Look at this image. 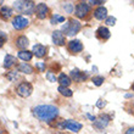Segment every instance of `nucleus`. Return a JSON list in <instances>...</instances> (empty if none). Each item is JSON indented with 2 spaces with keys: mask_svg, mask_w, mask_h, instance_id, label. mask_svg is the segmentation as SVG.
<instances>
[{
  "mask_svg": "<svg viewBox=\"0 0 134 134\" xmlns=\"http://www.w3.org/2000/svg\"><path fill=\"white\" fill-rule=\"evenodd\" d=\"M110 120H111V117H110L109 115H106V113L100 115V116L94 121V127L98 128V129H104V128L107 127Z\"/></svg>",
  "mask_w": 134,
  "mask_h": 134,
  "instance_id": "9",
  "label": "nucleus"
},
{
  "mask_svg": "<svg viewBox=\"0 0 134 134\" xmlns=\"http://www.w3.org/2000/svg\"><path fill=\"white\" fill-rule=\"evenodd\" d=\"M16 46H17L18 49H21V50H23V49H26L27 46H28V44H29V42H28V38L26 37V35H20L17 39H16Z\"/></svg>",
  "mask_w": 134,
  "mask_h": 134,
  "instance_id": "17",
  "label": "nucleus"
},
{
  "mask_svg": "<svg viewBox=\"0 0 134 134\" xmlns=\"http://www.w3.org/2000/svg\"><path fill=\"white\" fill-rule=\"evenodd\" d=\"M46 79H48L49 82H53V83H55V82L57 81L56 76H55V74H54L53 72H51V71H49V72L46 73Z\"/></svg>",
  "mask_w": 134,
  "mask_h": 134,
  "instance_id": "26",
  "label": "nucleus"
},
{
  "mask_svg": "<svg viewBox=\"0 0 134 134\" xmlns=\"http://www.w3.org/2000/svg\"><path fill=\"white\" fill-rule=\"evenodd\" d=\"M6 78H7V79H9L10 82L16 81V79H17V72H16V71H10V72H7Z\"/></svg>",
  "mask_w": 134,
  "mask_h": 134,
  "instance_id": "25",
  "label": "nucleus"
},
{
  "mask_svg": "<svg viewBox=\"0 0 134 134\" xmlns=\"http://www.w3.org/2000/svg\"><path fill=\"white\" fill-rule=\"evenodd\" d=\"M82 28V25L81 22L78 21V20H74V18H71L68 21L62 26V31H64L65 35L67 37H73L74 34H77Z\"/></svg>",
  "mask_w": 134,
  "mask_h": 134,
  "instance_id": "3",
  "label": "nucleus"
},
{
  "mask_svg": "<svg viewBox=\"0 0 134 134\" xmlns=\"http://www.w3.org/2000/svg\"><path fill=\"white\" fill-rule=\"evenodd\" d=\"M105 23L107 26H115V23H116V18L113 17V16H109V17L105 20Z\"/></svg>",
  "mask_w": 134,
  "mask_h": 134,
  "instance_id": "28",
  "label": "nucleus"
},
{
  "mask_svg": "<svg viewBox=\"0 0 134 134\" xmlns=\"http://www.w3.org/2000/svg\"><path fill=\"white\" fill-rule=\"evenodd\" d=\"M14 6L20 12H23L26 15H33L37 5H35L34 1H32V0H20V1H15Z\"/></svg>",
  "mask_w": 134,
  "mask_h": 134,
  "instance_id": "2",
  "label": "nucleus"
},
{
  "mask_svg": "<svg viewBox=\"0 0 134 134\" xmlns=\"http://www.w3.org/2000/svg\"><path fill=\"white\" fill-rule=\"evenodd\" d=\"M70 76H71V78H72L74 82H77V83H82V82H84L85 79L88 78V73H87V72H82V71H79L78 68H73V70L71 71Z\"/></svg>",
  "mask_w": 134,
  "mask_h": 134,
  "instance_id": "10",
  "label": "nucleus"
},
{
  "mask_svg": "<svg viewBox=\"0 0 134 134\" xmlns=\"http://www.w3.org/2000/svg\"><path fill=\"white\" fill-rule=\"evenodd\" d=\"M35 66L38 67L40 72H44V71H45V62H38Z\"/></svg>",
  "mask_w": 134,
  "mask_h": 134,
  "instance_id": "30",
  "label": "nucleus"
},
{
  "mask_svg": "<svg viewBox=\"0 0 134 134\" xmlns=\"http://www.w3.org/2000/svg\"><path fill=\"white\" fill-rule=\"evenodd\" d=\"M65 21V17H62V16H60V15H53V17H51V20H50V22H51V25H56V23H59V22H64Z\"/></svg>",
  "mask_w": 134,
  "mask_h": 134,
  "instance_id": "23",
  "label": "nucleus"
},
{
  "mask_svg": "<svg viewBox=\"0 0 134 134\" xmlns=\"http://www.w3.org/2000/svg\"><path fill=\"white\" fill-rule=\"evenodd\" d=\"M96 37L99 39H101V40H107L111 37V33H110V31L106 27L101 26V27H99L96 29Z\"/></svg>",
  "mask_w": 134,
  "mask_h": 134,
  "instance_id": "13",
  "label": "nucleus"
},
{
  "mask_svg": "<svg viewBox=\"0 0 134 134\" xmlns=\"http://www.w3.org/2000/svg\"><path fill=\"white\" fill-rule=\"evenodd\" d=\"M57 82L60 83V85L61 87H66V88H68L70 87V84H71V78L67 76V74H65V73H60L59 74V77H57Z\"/></svg>",
  "mask_w": 134,
  "mask_h": 134,
  "instance_id": "18",
  "label": "nucleus"
},
{
  "mask_svg": "<svg viewBox=\"0 0 134 134\" xmlns=\"http://www.w3.org/2000/svg\"><path fill=\"white\" fill-rule=\"evenodd\" d=\"M17 71L18 72H22V73H26V74H31L33 73V67L31 65H28L27 62H22L17 66Z\"/></svg>",
  "mask_w": 134,
  "mask_h": 134,
  "instance_id": "20",
  "label": "nucleus"
},
{
  "mask_svg": "<svg viewBox=\"0 0 134 134\" xmlns=\"http://www.w3.org/2000/svg\"><path fill=\"white\" fill-rule=\"evenodd\" d=\"M0 134H3V131H1V129H0Z\"/></svg>",
  "mask_w": 134,
  "mask_h": 134,
  "instance_id": "35",
  "label": "nucleus"
},
{
  "mask_svg": "<svg viewBox=\"0 0 134 134\" xmlns=\"http://www.w3.org/2000/svg\"><path fill=\"white\" fill-rule=\"evenodd\" d=\"M59 127L62 128V129H70L71 132H74V133H78V132L82 129V124L77 121H72V120H66L62 121Z\"/></svg>",
  "mask_w": 134,
  "mask_h": 134,
  "instance_id": "5",
  "label": "nucleus"
},
{
  "mask_svg": "<svg viewBox=\"0 0 134 134\" xmlns=\"http://www.w3.org/2000/svg\"><path fill=\"white\" fill-rule=\"evenodd\" d=\"M132 90L134 92V82H133V84H132Z\"/></svg>",
  "mask_w": 134,
  "mask_h": 134,
  "instance_id": "34",
  "label": "nucleus"
},
{
  "mask_svg": "<svg viewBox=\"0 0 134 134\" xmlns=\"http://www.w3.org/2000/svg\"><path fill=\"white\" fill-rule=\"evenodd\" d=\"M126 134H134V127L128 128L127 131H126Z\"/></svg>",
  "mask_w": 134,
  "mask_h": 134,
  "instance_id": "33",
  "label": "nucleus"
},
{
  "mask_svg": "<svg viewBox=\"0 0 134 134\" xmlns=\"http://www.w3.org/2000/svg\"><path fill=\"white\" fill-rule=\"evenodd\" d=\"M90 11V6L84 1H81L76 5V10H74V15L78 18H84Z\"/></svg>",
  "mask_w": 134,
  "mask_h": 134,
  "instance_id": "6",
  "label": "nucleus"
},
{
  "mask_svg": "<svg viewBox=\"0 0 134 134\" xmlns=\"http://www.w3.org/2000/svg\"><path fill=\"white\" fill-rule=\"evenodd\" d=\"M133 109H134V102H133ZM133 112H134V111H133Z\"/></svg>",
  "mask_w": 134,
  "mask_h": 134,
  "instance_id": "36",
  "label": "nucleus"
},
{
  "mask_svg": "<svg viewBox=\"0 0 134 134\" xmlns=\"http://www.w3.org/2000/svg\"><path fill=\"white\" fill-rule=\"evenodd\" d=\"M18 59H21L22 61H25V62H27V61H31L33 57V53L32 51H28V50H20L17 54Z\"/></svg>",
  "mask_w": 134,
  "mask_h": 134,
  "instance_id": "19",
  "label": "nucleus"
},
{
  "mask_svg": "<svg viewBox=\"0 0 134 134\" xmlns=\"http://www.w3.org/2000/svg\"><path fill=\"white\" fill-rule=\"evenodd\" d=\"M89 4H92V5H100V4H104V1L102 0H99V1L98 0H90Z\"/></svg>",
  "mask_w": 134,
  "mask_h": 134,
  "instance_id": "32",
  "label": "nucleus"
},
{
  "mask_svg": "<svg viewBox=\"0 0 134 134\" xmlns=\"http://www.w3.org/2000/svg\"><path fill=\"white\" fill-rule=\"evenodd\" d=\"M48 12H49V7L46 6V4L44 3H39L37 4L35 6V15L39 20H45V17L48 16Z\"/></svg>",
  "mask_w": 134,
  "mask_h": 134,
  "instance_id": "11",
  "label": "nucleus"
},
{
  "mask_svg": "<svg viewBox=\"0 0 134 134\" xmlns=\"http://www.w3.org/2000/svg\"><path fill=\"white\" fill-rule=\"evenodd\" d=\"M67 49L71 54H78L83 51V44L81 43V40L73 39V40H70L67 43Z\"/></svg>",
  "mask_w": 134,
  "mask_h": 134,
  "instance_id": "8",
  "label": "nucleus"
},
{
  "mask_svg": "<svg viewBox=\"0 0 134 134\" xmlns=\"http://www.w3.org/2000/svg\"><path fill=\"white\" fill-rule=\"evenodd\" d=\"M57 92L60 93L61 95H64V96H66V98H71V96L73 95V92L71 90V89H68V88H66V87H59L57 88Z\"/></svg>",
  "mask_w": 134,
  "mask_h": 134,
  "instance_id": "22",
  "label": "nucleus"
},
{
  "mask_svg": "<svg viewBox=\"0 0 134 134\" xmlns=\"http://www.w3.org/2000/svg\"><path fill=\"white\" fill-rule=\"evenodd\" d=\"M28 25H29L28 20H27L26 17H23V16H20V15L15 16L14 20H12V26H14V28L15 29H18V31L25 29Z\"/></svg>",
  "mask_w": 134,
  "mask_h": 134,
  "instance_id": "7",
  "label": "nucleus"
},
{
  "mask_svg": "<svg viewBox=\"0 0 134 134\" xmlns=\"http://www.w3.org/2000/svg\"><path fill=\"white\" fill-rule=\"evenodd\" d=\"M64 9H65V11H66L67 14H72V11H73V4L66 3L64 5Z\"/></svg>",
  "mask_w": 134,
  "mask_h": 134,
  "instance_id": "27",
  "label": "nucleus"
},
{
  "mask_svg": "<svg viewBox=\"0 0 134 134\" xmlns=\"http://www.w3.org/2000/svg\"><path fill=\"white\" fill-rule=\"evenodd\" d=\"M12 15H14V10L10 6H3L0 9V18H3L4 21L12 17Z\"/></svg>",
  "mask_w": 134,
  "mask_h": 134,
  "instance_id": "16",
  "label": "nucleus"
},
{
  "mask_svg": "<svg viewBox=\"0 0 134 134\" xmlns=\"http://www.w3.org/2000/svg\"><path fill=\"white\" fill-rule=\"evenodd\" d=\"M94 17L96 18V20H104V18H107V9H106L105 6H99L98 9H95V11H94Z\"/></svg>",
  "mask_w": 134,
  "mask_h": 134,
  "instance_id": "15",
  "label": "nucleus"
},
{
  "mask_svg": "<svg viewBox=\"0 0 134 134\" xmlns=\"http://www.w3.org/2000/svg\"><path fill=\"white\" fill-rule=\"evenodd\" d=\"M105 105H106V101H105V100L99 99V100H98V102H96V106H98L99 109H102V107H104Z\"/></svg>",
  "mask_w": 134,
  "mask_h": 134,
  "instance_id": "31",
  "label": "nucleus"
},
{
  "mask_svg": "<svg viewBox=\"0 0 134 134\" xmlns=\"http://www.w3.org/2000/svg\"><path fill=\"white\" fill-rule=\"evenodd\" d=\"M104 81H105V78L102 77V76H95V77H93V79H92V82L96 87H100V85L104 83Z\"/></svg>",
  "mask_w": 134,
  "mask_h": 134,
  "instance_id": "24",
  "label": "nucleus"
},
{
  "mask_svg": "<svg viewBox=\"0 0 134 134\" xmlns=\"http://www.w3.org/2000/svg\"><path fill=\"white\" fill-rule=\"evenodd\" d=\"M33 92V87L29 82H22L17 85L16 88V93L22 98H28Z\"/></svg>",
  "mask_w": 134,
  "mask_h": 134,
  "instance_id": "4",
  "label": "nucleus"
},
{
  "mask_svg": "<svg viewBox=\"0 0 134 134\" xmlns=\"http://www.w3.org/2000/svg\"><path fill=\"white\" fill-rule=\"evenodd\" d=\"M33 113L43 122H51L59 116V109L54 105H39L33 109Z\"/></svg>",
  "mask_w": 134,
  "mask_h": 134,
  "instance_id": "1",
  "label": "nucleus"
},
{
  "mask_svg": "<svg viewBox=\"0 0 134 134\" xmlns=\"http://www.w3.org/2000/svg\"><path fill=\"white\" fill-rule=\"evenodd\" d=\"M16 64V57L12 56V55H6L5 59H4V67L5 68H10L14 65Z\"/></svg>",
  "mask_w": 134,
  "mask_h": 134,
  "instance_id": "21",
  "label": "nucleus"
},
{
  "mask_svg": "<svg viewBox=\"0 0 134 134\" xmlns=\"http://www.w3.org/2000/svg\"><path fill=\"white\" fill-rule=\"evenodd\" d=\"M32 53L34 54L37 57H43L46 55V46L42 45V44H35L33 45Z\"/></svg>",
  "mask_w": 134,
  "mask_h": 134,
  "instance_id": "14",
  "label": "nucleus"
},
{
  "mask_svg": "<svg viewBox=\"0 0 134 134\" xmlns=\"http://www.w3.org/2000/svg\"><path fill=\"white\" fill-rule=\"evenodd\" d=\"M1 4H3V1H0V5H1Z\"/></svg>",
  "mask_w": 134,
  "mask_h": 134,
  "instance_id": "37",
  "label": "nucleus"
},
{
  "mask_svg": "<svg viewBox=\"0 0 134 134\" xmlns=\"http://www.w3.org/2000/svg\"><path fill=\"white\" fill-rule=\"evenodd\" d=\"M51 37H53V42L55 45H57V46L65 45V43H66V35L61 32V31H54Z\"/></svg>",
  "mask_w": 134,
  "mask_h": 134,
  "instance_id": "12",
  "label": "nucleus"
},
{
  "mask_svg": "<svg viewBox=\"0 0 134 134\" xmlns=\"http://www.w3.org/2000/svg\"><path fill=\"white\" fill-rule=\"evenodd\" d=\"M7 40V35H6V33H4V32H1L0 31V48L5 44V42Z\"/></svg>",
  "mask_w": 134,
  "mask_h": 134,
  "instance_id": "29",
  "label": "nucleus"
}]
</instances>
